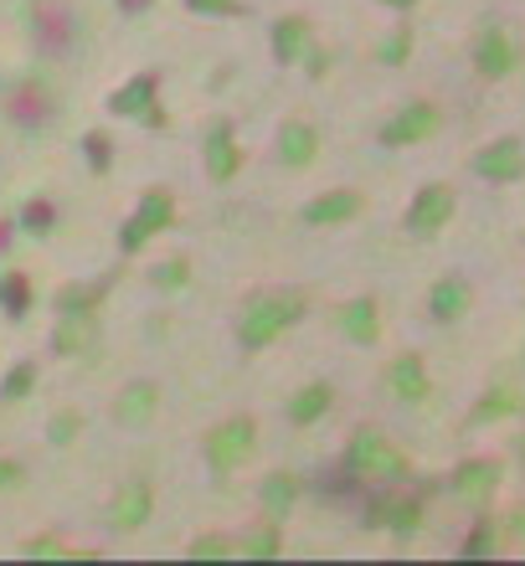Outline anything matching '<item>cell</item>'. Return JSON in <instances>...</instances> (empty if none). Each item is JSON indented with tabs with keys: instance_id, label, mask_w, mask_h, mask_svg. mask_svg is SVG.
I'll use <instances>...</instances> for the list:
<instances>
[{
	"instance_id": "40",
	"label": "cell",
	"mask_w": 525,
	"mask_h": 566,
	"mask_svg": "<svg viewBox=\"0 0 525 566\" xmlns=\"http://www.w3.org/2000/svg\"><path fill=\"white\" fill-rule=\"evenodd\" d=\"M114 6H119V11H145L150 0H114Z\"/></svg>"
},
{
	"instance_id": "17",
	"label": "cell",
	"mask_w": 525,
	"mask_h": 566,
	"mask_svg": "<svg viewBox=\"0 0 525 566\" xmlns=\"http://www.w3.org/2000/svg\"><path fill=\"white\" fill-rule=\"evenodd\" d=\"M340 329H346L356 345H371L376 335H381V325H376V298H350L346 310H340Z\"/></svg>"
},
{
	"instance_id": "2",
	"label": "cell",
	"mask_w": 525,
	"mask_h": 566,
	"mask_svg": "<svg viewBox=\"0 0 525 566\" xmlns=\"http://www.w3.org/2000/svg\"><path fill=\"white\" fill-rule=\"evenodd\" d=\"M346 474L356 484H371V490H387L407 474V463L397 459V448L381 438V432H356V443L346 453Z\"/></svg>"
},
{
	"instance_id": "30",
	"label": "cell",
	"mask_w": 525,
	"mask_h": 566,
	"mask_svg": "<svg viewBox=\"0 0 525 566\" xmlns=\"http://www.w3.org/2000/svg\"><path fill=\"white\" fill-rule=\"evenodd\" d=\"M27 556H77V546H67L57 536H36V541H27Z\"/></svg>"
},
{
	"instance_id": "10",
	"label": "cell",
	"mask_w": 525,
	"mask_h": 566,
	"mask_svg": "<svg viewBox=\"0 0 525 566\" xmlns=\"http://www.w3.org/2000/svg\"><path fill=\"white\" fill-rule=\"evenodd\" d=\"M474 170H480L484 180H515V176H525V149H521V139H495L490 149H480Z\"/></svg>"
},
{
	"instance_id": "26",
	"label": "cell",
	"mask_w": 525,
	"mask_h": 566,
	"mask_svg": "<svg viewBox=\"0 0 525 566\" xmlns=\"http://www.w3.org/2000/svg\"><path fill=\"white\" fill-rule=\"evenodd\" d=\"M98 298H104V289H62L57 310L62 314H93L98 310Z\"/></svg>"
},
{
	"instance_id": "38",
	"label": "cell",
	"mask_w": 525,
	"mask_h": 566,
	"mask_svg": "<svg viewBox=\"0 0 525 566\" xmlns=\"http://www.w3.org/2000/svg\"><path fill=\"white\" fill-rule=\"evenodd\" d=\"M73 432H77V418H73V412H62V418L52 422V443H67Z\"/></svg>"
},
{
	"instance_id": "3",
	"label": "cell",
	"mask_w": 525,
	"mask_h": 566,
	"mask_svg": "<svg viewBox=\"0 0 525 566\" xmlns=\"http://www.w3.org/2000/svg\"><path fill=\"white\" fill-rule=\"evenodd\" d=\"M253 443H258V428L248 418H227L222 428H211V438H207L211 474H232V469L253 453Z\"/></svg>"
},
{
	"instance_id": "14",
	"label": "cell",
	"mask_w": 525,
	"mask_h": 566,
	"mask_svg": "<svg viewBox=\"0 0 525 566\" xmlns=\"http://www.w3.org/2000/svg\"><path fill=\"white\" fill-rule=\"evenodd\" d=\"M474 62H480V73L484 77H505L515 67V46L505 31H484L480 46H474Z\"/></svg>"
},
{
	"instance_id": "27",
	"label": "cell",
	"mask_w": 525,
	"mask_h": 566,
	"mask_svg": "<svg viewBox=\"0 0 525 566\" xmlns=\"http://www.w3.org/2000/svg\"><path fill=\"white\" fill-rule=\"evenodd\" d=\"M242 556H263V562H269V556H279V521L273 525H263V531H258V536H248L238 546Z\"/></svg>"
},
{
	"instance_id": "41",
	"label": "cell",
	"mask_w": 525,
	"mask_h": 566,
	"mask_svg": "<svg viewBox=\"0 0 525 566\" xmlns=\"http://www.w3.org/2000/svg\"><path fill=\"white\" fill-rule=\"evenodd\" d=\"M515 531H521V536H525V510H515Z\"/></svg>"
},
{
	"instance_id": "5",
	"label": "cell",
	"mask_w": 525,
	"mask_h": 566,
	"mask_svg": "<svg viewBox=\"0 0 525 566\" xmlns=\"http://www.w3.org/2000/svg\"><path fill=\"white\" fill-rule=\"evenodd\" d=\"M6 114H11V124H21V129H42V124H52V114H57L52 88L36 83V77H27V83L6 98Z\"/></svg>"
},
{
	"instance_id": "21",
	"label": "cell",
	"mask_w": 525,
	"mask_h": 566,
	"mask_svg": "<svg viewBox=\"0 0 525 566\" xmlns=\"http://www.w3.org/2000/svg\"><path fill=\"white\" fill-rule=\"evenodd\" d=\"M294 500H300V479H288V474L263 479V515H269V521H284Z\"/></svg>"
},
{
	"instance_id": "9",
	"label": "cell",
	"mask_w": 525,
	"mask_h": 566,
	"mask_svg": "<svg viewBox=\"0 0 525 566\" xmlns=\"http://www.w3.org/2000/svg\"><path fill=\"white\" fill-rule=\"evenodd\" d=\"M438 129V108L433 104H407L397 119L381 129V145H418V139H428Z\"/></svg>"
},
{
	"instance_id": "25",
	"label": "cell",
	"mask_w": 525,
	"mask_h": 566,
	"mask_svg": "<svg viewBox=\"0 0 525 566\" xmlns=\"http://www.w3.org/2000/svg\"><path fill=\"white\" fill-rule=\"evenodd\" d=\"M31 387H36V360H21V366H15V371L6 376L0 397H6V402H21V397H27Z\"/></svg>"
},
{
	"instance_id": "1",
	"label": "cell",
	"mask_w": 525,
	"mask_h": 566,
	"mask_svg": "<svg viewBox=\"0 0 525 566\" xmlns=\"http://www.w3.org/2000/svg\"><path fill=\"white\" fill-rule=\"evenodd\" d=\"M304 314V294H253L248 304H242V345L248 350H263V345H273L279 335H284L294 319Z\"/></svg>"
},
{
	"instance_id": "7",
	"label": "cell",
	"mask_w": 525,
	"mask_h": 566,
	"mask_svg": "<svg viewBox=\"0 0 525 566\" xmlns=\"http://www.w3.org/2000/svg\"><path fill=\"white\" fill-rule=\"evenodd\" d=\"M453 217V191L449 186H428V191L412 201V211H407V227L418 232V238H433L438 227H449Z\"/></svg>"
},
{
	"instance_id": "29",
	"label": "cell",
	"mask_w": 525,
	"mask_h": 566,
	"mask_svg": "<svg viewBox=\"0 0 525 566\" xmlns=\"http://www.w3.org/2000/svg\"><path fill=\"white\" fill-rule=\"evenodd\" d=\"M0 304L11 314L27 310V279H21V273H6V279H0Z\"/></svg>"
},
{
	"instance_id": "24",
	"label": "cell",
	"mask_w": 525,
	"mask_h": 566,
	"mask_svg": "<svg viewBox=\"0 0 525 566\" xmlns=\"http://www.w3.org/2000/svg\"><path fill=\"white\" fill-rule=\"evenodd\" d=\"M93 335H98V319H93V314H62L57 350H88Z\"/></svg>"
},
{
	"instance_id": "28",
	"label": "cell",
	"mask_w": 525,
	"mask_h": 566,
	"mask_svg": "<svg viewBox=\"0 0 525 566\" xmlns=\"http://www.w3.org/2000/svg\"><path fill=\"white\" fill-rule=\"evenodd\" d=\"M191 556H196V562H217V556H238V541H227V536H196V541H191Z\"/></svg>"
},
{
	"instance_id": "8",
	"label": "cell",
	"mask_w": 525,
	"mask_h": 566,
	"mask_svg": "<svg viewBox=\"0 0 525 566\" xmlns=\"http://www.w3.org/2000/svg\"><path fill=\"white\" fill-rule=\"evenodd\" d=\"M155 73H139L135 83H124L114 98H108V108L114 114H129V119H139V124H160V108H155Z\"/></svg>"
},
{
	"instance_id": "31",
	"label": "cell",
	"mask_w": 525,
	"mask_h": 566,
	"mask_svg": "<svg viewBox=\"0 0 525 566\" xmlns=\"http://www.w3.org/2000/svg\"><path fill=\"white\" fill-rule=\"evenodd\" d=\"M186 258H170L166 269H155V283H160V289H186Z\"/></svg>"
},
{
	"instance_id": "19",
	"label": "cell",
	"mask_w": 525,
	"mask_h": 566,
	"mask_svg": "<svg viewBox=\"0 0 525 566\" xmlns=\"http://www.w3.org/2000/svg\"><path fill=\"white\" fill-rule=\"evenodd\" d=\"M391 391H397L402 402H422V397H428V371H422L418 356H402L391 366Z\"/></svg>"
},
{
	"instance_id": "36",
	"label": "cell",
	"mask_w": 525,
	"mask_h": 566,
	"mask_svg": "<svg viewBox=\"0 0 525 566\" xmlns=\"http://www.w3.org/2000/svg\"><path fill=\"white\" fill-rule=\"evenodd\" d=\"M27 227H36V232H42V227H52V207H46V201H31V207H27Z\"/></svg>"
},
{
	"instance_id": "6",
	"label": "cell",
	"mask_w": 525,
	"mask_h": 566,
	"mask_svg": "<svg viewBox=\"0 0 525 566\" xmlns=\"http://www.w3.org/2000/svg\"><path fill=\"white\" fill-rule=\"evenodd\" d=\"M31 27H36V42L62 52V46L77 36V15L67 0H36V6H31Z\"/></svg>"
},
{
	"instance_id": "42",
	"label": "cell",
	"mask_w": 525,
	"mask_h": 566,
	"mask_svg": "<svg viewBox=\"0 0 525 566\" xmlns=\"http://www.w3.org/2000/svg\"><path fill=\"white\" fill-rule=\"evenodd\" d=\"M387 6H412V0H387Z\"/></svg>"
},
{
	"instance_id": "13",
	"label": "cell",
	"mask_w": 525,
	"mask_h": 566,
	"mask_svg": "<svg viewBox=\"0 0 525 566\" xmlns=\"http://www.w3.org/2000/svg\"><path fill=\"white\" fill-rule=\"evenodd\" d=\"M360 211V196L356 191H330V196H319V201H309L304 207V222L309 227H335V222H350Z\"/></svg>"
},
{
	"instance_id": "18",
	"label": "cell",
	"mask_w": 525,
	"mask_h": 566,
	"mask_svg": "<svg viewBox=\"0 0 525 566\" xmlns=\"http://www.w3.org/2000/svg\"><path fill=\"white\" fill-rule=\"evenodd\" d=\"M315 149H319V135L309 124H284V129H279V155H284L288 165H309Z\"/></svg>"
},
{
	"instance_id": "11",
	"label": "cell",
	"mask_w": 525,
	"mask_h": 566,
	"mask_svg": "<svg viewBox=\"0 0 525 566\" xmlns=\"http://www.w3.org/2000/svg\"><path fill=\"white\" fill-rule=\"evenodd\" d=\"M238 165H242L238 139H232V129H227V124H217V129L207 135V176L211 180H232V176H238Z\"/></svg>"
},
{
	"instance_id": "23",
	"label": "cell",
	"mask_w": 525,
	"mask_h": 566,
	"mask_svg": "<svg viewBox=\"0 0 525 566\" xmlns=\"http://www.w3.org/2000/svg\"><path fill=\"white\" fill-rule=\"evenodd\" d=\"M330 412V387L325 381H315V387H304L294 402H288V418L300 422V428H309V422H319Z\"/></svg>"
},
{
	"instance_id": "33",
	"label": "cell",
	"mask_w": 525,
	"mask_h": 566,
	"mask_svg": "<svg viewBox=\"0 0 525 566\" xmlns=\"http://www.w3.org/2000/svg\"><path fill=\"white\" fill-rule=\"evenodd\" d=\"M407 52H412V36H407V31H397V36L381 46V62H402Z\"/></svg>"
},
{
	"instance_id": "15",
	"label": "cell",
	"mask_w": 525,
	"mask_h": 566,
	"mask_svg": "<svg viewBox=\"0 0 525 566\" xmlns=\"http://www.w3.org/2000/svg\"><path fill=\"white\" fill-rule=\"evenodd\" d=\"M469 310V283L464 279H438L433 294H428V314H433L438 325H449L459 314Z\"/></svg>"
},
{
	"instance_id": "37",
	"label": "cell",
	"mask_w": 525,
	"mask_h": 566,
	"mask_svg": "<svg viewBox=\"0 0 525 566\" xmlns=\"http://www.w3.org/2000/svg\"><path fill=\"white\" fill-rule=\"evenodd\" d=\"M490 546H495V536H490V525H480V531L469 536V546H464V552H469V556H484V552H490Z\"/></svg>"
},
{
	"instance_id": "35",
	"label": "cell",
	"mask_w": 525,
	"mask_h": 566,
	"mask_svg": "<svg viewBox=\"0 0 525 566\" xmlns=\"http://www.w3.org/2000/svg\"><path fill=\"white\" fill-rule=\"evenodd\" d=\"M88 160H93V170H108V139L104 135H88Z\"/></svg>"
},
{
	"instance_id": "20",
	"label": "cell",
	"mask_w": 525,
	"mask_h": 566,
	"mask_svg": "<svg viewBox=\"0 0 525 566\" xmlns=\"http://www.w3.org/2000/svg\"><path fill=\"white\" fill-rule=\"evenodd\" d=\"M304 46H309V21L288 15V21H279V27H273V57H279V62L304 57Z\"/></svg>"
},
{
	"instance_id": "4",
	"label": "cell",
	"mask_w": 525,
	"mask_h": 566,
	"mask_svg": "<svg viewBox=\"0 0 525 566\" xmlns=\"http://www.w3.org/2000/svg\"><path fill=\"white\" fill-rule=\"evenodd\" d=\"M170 217H176V201H170V191H145V201H139V211L124 222L119 232V248L124 253H139L150 238H160L170 227Z\"/></svg>"
},
{
	"instance_id": "22",
	"label": "cell",
	"mask_w": 525,
	"mask_h": 566,
	"mask_svg": "<svg viewBox=\"0 0 525 566\" xmlns=\"http://www.w3.org/2000/svg\"><path fill=\"white\" fill-rule=\"evenodd\" d=\"M495 479H500V469H495V463L474 459V463H464V469L453 474V490H459V494H469V500H484V494L495 490Z\"/></svg>"
},
{
	"instance_id": "34",
	"label": "cell",
	"mask_w": 525,
	"mask_h": 566,
	"mask_svg": "<svg viewBox=\"0 0 525 566\" xmlns=\"http://www.w3.org/2000/svg\"><path fill=\"white\" fill-rule=\"evenodd\" d=\"M511 407H515L511 397H505V391H495V397H484V407L474 412V418H480V422H484V418H500V412H511Z\"/></svg>"
},
{
	"instance_id": "12",
	"label": "cell",
	"mask_w": 525,
	"mask_h": 566,
	"mask_svg": "<svg viewBox=\"0 0 525 566\" xmlns=\"http://www.w3.org/2000/svg\"><path fill=\"white\" fill-rule=\"evenodd\" d=\"M155 407H160V387H155V381H135V387L119 391L114 412H119V422H129V428H145V422L155 418Z\"/></svg>"
},
{
	"instance_id": "16",
	"label": "cell",
	"mask_w": 525,
	"mask_h": 566,
	"mask_svg": "<svg viewBox=\"0 0 525 566\" xmlns=\"http://www.w3.org/2000/svg\"><path fill=\"white\" fill-rule=\"evenodd\" d=\"M150 505H155L150 484H129V490L114 500V525H119V531H135V525L150 521Z\"/></svg>"
},
{
	"instance_id": "32",
	"label": "cell",
	"mask_w": 525,
	"mask_h": 566,
	"mask_svg": "<svg viewBox=\"0 0 525 566\" xmlns=\"http://www.w3.org/2000/svg\"><path fill=\"white\" fill-rule=\"evenodd\" d=\"M186 6H191V11H201V15H238L242 11L238 0H186Z\"/></svg>"
},
{
	"instance_id": "39",
	"label": "cell",
	"mask_w": 525,
	"mask_h": 566,
	"mask_svg": "<svg viewBox=\"0 0 525 566\" xmlns=\"http://www.w3.org/2000/svg\"><path fill=\"white\" fill-rule=\"evenodd\" d=\"M15 479H21V469H15V463H6V459H0V490H11Z\"/></svg>"
}]
</instances>
